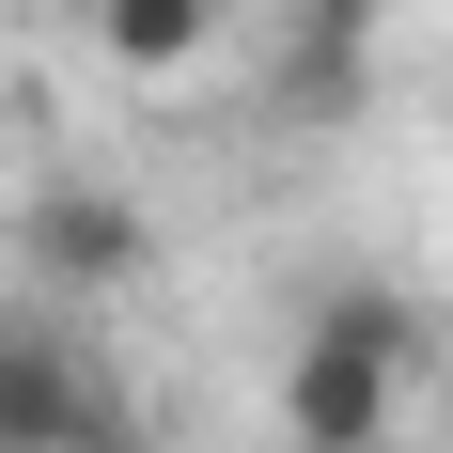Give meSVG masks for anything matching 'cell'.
Instances as JSON below:
<instances>
[{
    "instance_id": "5b68a950",
    "label": "cell",
    "mask_w": 453,
    "mask_h": 453,
    "mask_svg": "<svg viewBox=\"0 0 453 453\" xmlns=\"http://www.w3.org/2000/svg\"><path fill=\"white\" fill-rule=\"evenodd\" d=\"M79 453H157V438H141V422H110V438H79Z\"/></svg>"
},
{
    "instance_id": "3957f363",
    "label": "cell",
    "mask_w": 453,
    "mask_h": 453,
    "mask_svg": "<svg viewBox=\"0 0 453 453\" xmlns=\"http://www.w3.org/2000/svg\"><path fill=\"white\" fill-rule=\"evenodd\" d=\"M16 266H32V297H126L157 266V219H141L126 188H94V173H47L16 203Z\"/></svg>"
},
{
    "instance_id": "277c9868",
    "label": "cell",
    "mask_w": 453,
    "mask_h": 453,
    "mask_svg": "<svg viewBox=\"0 0 453 453\" xmlns=\"http://www.w3.org/2000/svg\"><path fill=\"white\" fill-rule=\"evenodd\" d=\"M94 32H110V63H126V79H173V63H203L219 0H94Z\"/></svg>"
},
{
    "instance_id": "7a4b0ae2",
    "label": "cell",
    "mask_w": 453,
    "mask_h": 453,
    "mask_svg": "<svg viewBox=\"0 0 453 453\" xmlns=\"http://www.w3.org/2000/svg\"><path fill=\"white\" fill-rule=\"evenodd\" d=\"M110 422H126V391L63 328V297H0V453H79Z\"/></svg>"
},
{
    "instance_id": "6da1fadb",
    "label": "cell",
    "mask_w": 453,
    "mask_h": 453,
    "mask_svg": "<svg viewBox=\"0 0 453 453\" xmlns=\"http://www.w3.org/2000/svg\"><path fill=\"white\" fill-rule=\"evenodd\" d=\"M407 391H422V313L391 297V281L313 297V328L281 344V438L297 453H391Z\"/></svg>"
},
{
    "instance_id": "8992f818",
    "label": "cell",
    "mask_w": 453,
    "mask_h": 453,
    "mask_svg": "<svg viewBox=\"0 0 453 453\" xmlns=\"http://www.w3.org/2000/svg\"><path fill=\"white\" fill-rule=\"evenodd\" d=\"M344 16H360V0H344Z\"/></svg>"
}]
</instances>
